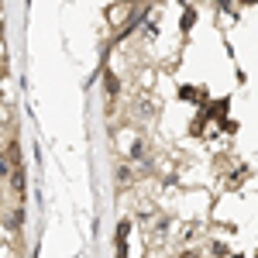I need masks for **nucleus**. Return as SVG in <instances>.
Instances as JSON below:
<instances>
[{"label":"nucleus","instance_id":"obj_1","mask_svg":"<svg viewBox=\"0 0 258 258\" xmlns=\"http://www.w3.org/2000/svg\"><path fill=\"white\" fill-rule=\"evenodd\" d=\"M21 210H24V179L18 148V93L7 48V18L0 0V258L18 255Z\"/></svg>","mask_w":258,"mask_h":258}]
</instances>
